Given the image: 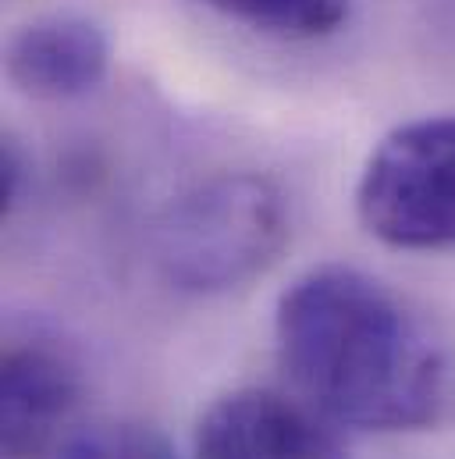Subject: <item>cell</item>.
<instances>
[{
	"mask_svg": "<svg viewBox=\"0 0 455 459\" xmlns=\"http://www.w3.org/2000/svg\"><path fill=\"white\" fill-rule=\"evenodd\" d=\"M278 349L299 392L335 424L420 431L445 403V356L427 325L366 271L328 264L278 303Z\"/></svg>",
	"mask_w": 455,
	"mask_h": 459,
	"instance_id": "obj_1",
	"label": "cell"
},
{
	"mask_svg": "<svg viewBox=\"0 0 455 459\" xmlns=\"http://www.w3.org/2000/svg\"><path fill=\"white\" fill-rule=\"evenodd\" d=\"M288 242V207L267 175L225 171L182 193L153 229L160 274L182 292H228L263 274Z\"/></svg>",
	"mask_w": 455,
	"mask_h": 459,
	"instance_id": "obj_2",
	"label": "cell"
},
{
	"mask_svg": "<svg viewBox=\"0 0 455 459\" xmlns=\"http://www.w3.org/2000/svg\"><path fill=\"white\" fill-rule=\"evenodd\" d=\"M356 211L391 249L455 246V115L406 121L370 153Z\"/></svg>",
	"mask_w": 455,
	"mask_h": 459,
	"instance_id": "obj_3",
	"label": "cell"
},
{
	"mask_svg": "<svg viewBox=\"0 0 455 459\" xmlns=\"http://www.w3.org/2000/svg\"><path fill=\"white\" fill-rule=\"evenodd\" d=\"M331 424L310 403L238 388L200 417L193 459H348Z\"/></svg>",
	"mask_w": 455,
	"mask_h": 459,
	"instance_id": "obj_4",
	"label": "cell"
},
{
	"mask_svg": "<svg viewBox=\"0 0 455 459\" xmlns=\"http://www.w3.org/2000/svg\"><path fill=\"white\" fill-rule=\"evenodd\" d=\"M75 363L43 339L7 342L0 363V442L11 459L43 456L79 406Z\"/></svg>",
	"mask_w": 455,
	"mask_h": 459,
	"instance_id": "obj_5",
	"label": "cell"
},
{
	"mask_svg": "<svg viewBox=\"0 0 455 459\" xmlns=\"http://www.w3.org/2000/svg\"><path fill=\"white\" fill-rule=\"evenodd\" d=\"M4 65L7 79L32 100H79L107 79L111 43L82 14H47L11 36Z\"/></svg>",
	"mask_w": 455,
	"mask_h": 459,
	"instance_id": "obj_6",
	"label": "cell"
},
{
	"mask_svg": "<svg viewBox=\"0 0 455 459\" xmlns=\"http://www.w3.org/2000/svg\"><path fill=\"white\" fill-rule=\"evenodd\" d=\"M200 4L278 39H317L335 32L348 18V0H200Z\"/></svg>",
	"mask_w": 455,
	"mask_h": 459,
	"instance_id": "obj_7",
	"label": "cell"
},
{
	"mask_svg": "<svg viewBox=\"0 0 455 459\" xmlns=\"http://www.w3.org/2000/svg\"><path fill=\"white\" fill-rule=\"evenodd\" d=\"M57 459H175L167 438L150 424L111 420L72 435Z\"/></svg>",
	"mask_w": 455,
	"mask_h": 459,
	"instance_id": "obj_8",
	"label": "cell"
},
{
	"mask_svg": "<svg viewBox=\"0 0 455 459\" xmlns=\"http://www.w3.org/2000/svg\"><path fill=\"white\" fill-rule=\"evenodd\" d=\"M25 153H21V146L7 135L4 139V146H0V214L7 218L14 207H18V200H21V189H25Z\"/></svg>",
	"mask_w": 455,
	"mask_h": 459,
	"instance_id": "obj_9",
	"label": "cell"
}]
</instances>
